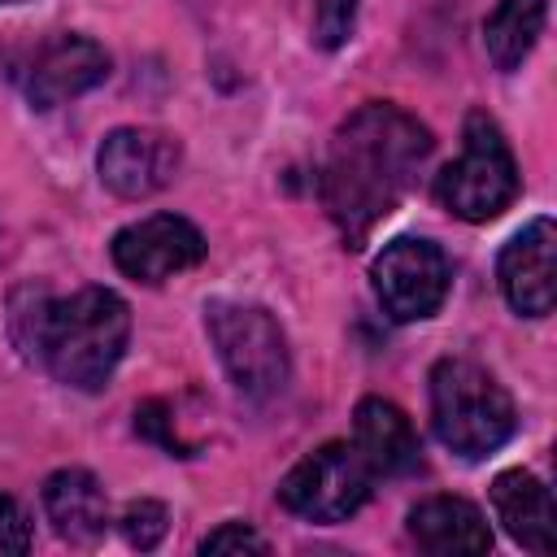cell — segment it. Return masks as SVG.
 I'll list each match as a JSON object with an SVG mask.
<instances>
[{
    "label": "cell",
    "mask_w": 557,
    "mask_h": 557,
    "mask_svg": "<svg viewBox=\"0 0 557 557\" xmlns=\"http://www.w3.org/2000/svg\"><path fill=\"white\" fill-rule=\"evenodd\" d=\"M426 157L431 131L387 100H370L339 122L322 165V205L348 248H361L405 200Z\"/></svg>",
    "instance_id": "1"
},
{
    "label": "cell",
    "mask_w": 557,
    "mask_h": 557,
    "mask_svg": "<svg viewBox=\"0 0 557 557\" xmlns=\"http://www.w3.org/2000/svg\"><path fill=\"white\" fill-rule=\"evenodd\" d=\"M13 335L57 383L100 392L126 352L131 309L109 287H83L65 300H52L44 287H22L13 296Z\"/></svg>",
    "instance_id": "2"
},
{
    "label": "cell",
    "mask_w": 557,
    "mask_h": 557,
    "mask_svg": "<svg viewBox=\"0 0 557 557\" xmlns=\"http://www.w3.org/2000/svg\"><path fill=\"white\" fill-rule=\"evenodd\" d=\"M431 426L444 448L479 461L513 435L518 413L496 374H487L479 361L444 357L431 366Z\"/></svg>",
    "instance_id": "3"
},
{
    "label": "cell",
    "mask_w": 557,
    "mask_h": 557,
    "mask_svg": "<svg viewBox=\"0 0 557 557\" xmlns=\"http://www.w3.org/2000/svg\"><path fill=\"white\" fill-rule=\"evenodd\" d=\"M518 187V161L500 126L483 109H470L461 126V157L435 174V200L461 222H492L513 205Z\"/></svg>",
    "instance_id": "4"
},
{
    "label": "cell",
    "mask_w": 557,
    "mask_h": 557,
    "mask_svg": "<svg viewBox=\"0 0 557 557\" xmlns=\"http://www.w3.org/2000/svg\"><path fill=\"white\" fill-rule=\"evenodd\" d=\"M205 331L218 348V361L226 366L231 383L244 396L265 400L287 383V339H283V326L265 309L235 305V300H209Z\"/></svg>",
    "instance_id": "5"
},
{
    "label": "cell",
    "mask_w": 557,
    "mask_h": 557,
    "mask_svg": "<svg viewBox=\"0 0 557 557\" xmlns=\"http://www.w3.org/2000/svg\"><path fill=\"white\" fill-rule=\"evenodd\" d=\"M370 466L352 444H322L278 483V505L305 522H348L370 496Z\"/></svg>",
    "instance_id": "6"
},
{
    "label": "cell",
    "mask_w": 557,
    "mask_h": 557,
    "mask_svg": "<svg viewBox=\"0 0 557 557\" xmlns=\"http://www.w3.org/2000/svg\"><path fill=\"white\" fill-rule=\"evenodd\" d=\"M374 292L379 305L396 322H422L431 318L448 296V257L440 244L405 235L392 239L374 261Z\"/></svg>",
    "instance_id": "7"
},
{
    "label": "cell",
    "mask_w": 557,
    "mask_h": 557,
    "mask_svg": "<svg viewBox=\"0 0 557 557\" xmlns=\"http://www.w3.org/2000/svg\"><path fill=\"white\" fill-rule=\"evenodd\" d=\"M113 265L135 283H165L205 261V235L178 213H152L122 226L109 244Z\"/></svg>",
    "instance_id": "8"
},
{
    "label": "cell",
    "mask_w": 557,
    "mask_h": 557,
    "mask_svg": "<svg viewBox=\"0 0 557 557\" xmlns=\"http://www.w3.org/2000/svg\"><path fill=\"white\" fill-rule=\"evenodd\" d=\"M178 161H183L178 139L165 131H152V126H117L104 135V144L96 152L100 183L122 200H144V196L170 187L178 174Z\"/></svg>",
    "instance_id": "9"
},
{
    "label": "cell",
    "mask_w": 557,
    "mask_h": 557,
    "mask_svg": "<svg viewBox=\"0 0 557 557\" xmlns=\"http://www.w3.org/2000/svg\"><path fill=\"white\" fill-rule=\"evenodd\" d=\"M496 278H500V292L513 313H522V318L553 313V300H557V226H553V218L527 222L500 248Z\"/></svg>",
    "instance_id": "10"
},
{
    "label": "cell",
    "mask_w": 557,
    "mask_h": 557,
    "mask_svg": "<svg viewBox=\"0 0 557 557\" xmlns=\"http://www.w3.org/2000/svg\"><path fill=\"white\" fill-rule=\"evenodd\" d=\"M104 78H109V52L96 39L65 30L35 48V57L22 74V87L35 109H57V104L91 91Z\"/></svg>",
    "instance_id": "11"
},
{
    "label": "cell",
    "mask_w": 557,
    "mask_h": 557,
    "mask_svg": "<svg viewBox=\"0 0 557 557\" xmlns=\"http://www.w3.org/2000/svg\"><path fill=\"white\" fill-rule=\"evenodd\" d=\"M352 448L361 453L370 474H383V479H400V474H413L422 466V444L413 435V422L405 418L400 405H392L383 396L357 400Z\"/></svg>",
    "instance_id": "12"
},
{
    "label": "cell",
    "mask_w": 557,
    "mask_h": 557,
    "mask_svg": "<svg viewBox=\"0 0 557 557\" xmlns=\"http://www.w3.org/2000/svg\"><path fill=\"white\" fill-rule=\"evenodd\" d=\"M492 509L527 553H557V509L548 487L531 470H505L492 479Z\"/></svg>",
    "instance_id": "13"
},
{
    "label": "cell",
    "mask_w": 557,
    "mask_h": 557,
    "mask_svg": "<svg viewBox=\"0 0 557 557\" xmlns=\"http://www.w3.org/2000/svg\"><path fill=\"white\" fill-rule=\"evenodd\" d=\"M409 540L435 557H474L492 548L483 513L461 496H426L409 509Z\"/></svg>",
    "instance_id": "14"
},
{
    "label": "cell",
    "mask_w": 557,
    "mask_h": 557,
    "mask_svg": "<svg viewBox=\"0 0 557 557\" xmlns=\"http://www.w3.org/2000/svg\"><path fill=\"white\" fill-rule=\"evenodd\" d=\"M44 509H48V522L57 527V535L70 540V544H96L104 535V527H109L104 487L83 466H65V470L48 474Z\"/></svg>",
    "instance_id": "15"
},
{
    "label": "cell",
    "mask_w": 557,
    "mask_h": 557,
    "mask_svg": "<svg viewBox=\"0 0 557 557\" xmlns=\"http://www.w3.org/2000/svg\"><path fill=\"white\" fill-rule=\"evenodd\" d=\"M544 17H548V0H496V9L483 22V48L492 65L505 74L518 70L544 30Z\"/></svg>",
    "instance_id": "16"
},
{
    "label": "cell",
    "mask_w": 557,
    "mask_h": 557,
    "mask_svg": "<svg viewBox=\"0 0 557 557\" xmlns=\"http://www.w3.org/2000/svg\"><path fill=\"white\" fill-rule=\"evenodd\" d=\"M165 527H170V513H165L161 500H131L126 513H122V535H126V544L139 548V553L157 548L161 535H165Z\"/></svg>",
    "instance_id": "17"
},
{
    "label": "cell",
    "mask_w": 557,
    "mask_h": 557,
    "mask_svg": "<svg viewBox=\"0 0 557 557\" xmlns=\"http://www.w3.org/2000/svg\"><path fill=\"white\" fill-rule=\"evenodd\" d=\"M200 553L209 557H244V553H270V544L248 527V522H222L218 531H209L205 540H200Z\"/></svg>",
    "instance_id": "18"
},
{
    "label": "cell",
    "mask_w": 557,
    "mask_h": 557,
    "mask_svg": "<svg viewBox=\"0 0 557 557\" xmlns=\"http://www.w3.org/2000/svg\"><path fill=\"white\" fill-rule=\"evenodd\" d=\"M357 26V0H318V13H313V39L322 48H339L348 44Z\"/></svg>",
    "instance_id": "19"
},
{
    "label": "cell",
    "mask_w": 557,
    "mask_h": 557,
    "mask_svg": "<svg viewBox=\"0 0 557 557\" xmlns=\"http://www.w3.org/2000/svg\"><path fill=\"white\" fill-rule=\"evenodd\" d=\"M135 431L148 435V440H157V444H161L165 453H174V457H191V448L174 435V418H170V409H165L161 400H148V405L135 409Z\"/></svg>",
    "instance_id": "20"
},
{
    "label": "cell",
    "mask_w": 557,
    "mask_h": 557,
    "mask_svg": "<svg viewBox=\"0 0 557 557\" xmlns=\"http://www.w3.org/2000/svg\"><path fill=\"white\" fill-rule=\"evenodd\" d=\"M30 548V527H26V513L13 496L0 492V557H13V553H26Z\"/></svg>",
    "instance_id": "21"
},
{
    "label": "cell",
    "mask_w": 557,
    "mask_h": 557,
    "mask_svg": "<svg viewBox=\"0 0 557 557\" xmlns=\"http://www.w3.org/2000/svg\"><path fill=\"white\" fill-rule=\"evenodd\" d=\"M0 4H22V0H0Z\"/></svg>",
    "instance_id": "22"
}]
</instances>
